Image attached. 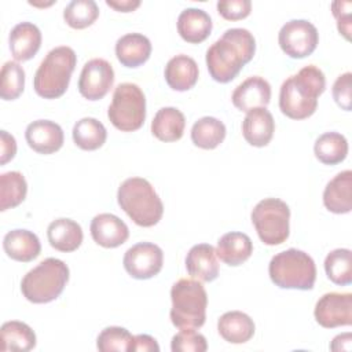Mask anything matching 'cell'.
<instances>
[{"instance_id":"20","label":"cell","mask_w":352,"mask_h":352,"mask_svg":"<svg viewBox=\"0 0 352 352\" xmlns=\"http://www.w3.org/2000/svg\"><path fill=\"white\" fill-rule=\"evenodd\" d=\"M3 249L6 254L21 263H29L38 257L41 243L37 235L29 230H11L3 238Z\"/></svg>"},{"instance_id":"3","label":"cell","mask_w":352,"mask_h":352,"mask_svg":"<svg viewBox=\"0 0 352 352\" xmlns=\"http://www.w3.org/2000/svg\"><path fill=\"white\" fill-rule=\"evenodd\" d=\"M120 208L140 227L155 226L162 214L164 205L151 183L143 177H129L117 191Z\"/></svg>"},{"instance_id":"12","label":"cell","mask_w":352,"mask_h":352,"mask_svg":"<svg viewBox=\"0 0 352 352\" xmlns=\"http://www.w3.org/2000/svg\"><path fill=\"white\" fill-rule=\"evenodd\" d=\"M114 84L113 66L103 58L89 59L80 74L78 91L88 100L103 99Z\"/></svg>"},{"instance_id":"15","label":"cell","mask_w":352,"mask_h":352,"mask_svg":"<svg viewBox=\"0 0 352 352\" xmlns=\"http://www.w3.org/2000/svg\"><path fill=\"white\" fill-rule=\"evenodd\" d=\"M231 100L238 110L246 113L257 107H267L271 100V85L265 78L252 76L234 89Z\"/></svg>"},{"instance_id":"22","label":"cell","mask_w":352,"mask_h":352,"mask_svg":"<svg viewBox=\"0 0 352 352\" xmlns=\"http://www.w3.org/2000/svg\"><path fill=\"white\" fill-rule=\"evenodd\" d=\"M164 76L166 84L172 89L184 92L197 84L199 70L197 62L191 56L180 54L168 60Z\"/></svg>"},{"instance_id":"7","label":"cell","mask_w":352,"mask_h":352,"mask_svg":"<svg viewBox=\"0 0 352 352\" xmlns=\"http://www.w3.org/2000/svg\"><path fill=\"white\" fill-rule=\"evenodd\" d=\"M268 274L280 289L311 290L316 279V267L308 253L290 248L271 258Z\"/></svg>"},{"instance_id":"23","label":"cell","mask_w":352,"mask_h":352,"mask_svg":"<svg viewBox=\"0 0 352 352\" xmlns=\"http://www.w3.org/2000/svg\"><path fill=\"white\" fill-rule=\"evenodd\" d=\"M352 172L349 169L337 173L324 187L323 205L331 213H349L352 209L351 198Z\"/></svg>"},{"instance_id":"44","label":"cell","mask_w":352,"mask_h":352,"mask_svg":"<svg viewBox=\"0 0 352 352\" xmlns=\"http://www.w3.org/2000/svg\"><path fill=\"white\" fill-rule=\"evenodd\" d=\"M106 4L114 8L116 11L131 12L140 6V1L139 0H106Z\"/></svg>"},{"instance_id":"14","label":"cell","mask_w":352,"mask_h":352,"mask_svg":"<svg viewBox=\"0 0 352 352\" xmlns=\"http://www.w3.org/2000/svg\"><path fill=\"white\" fill-rule=\"evenodd\" d=\"M26 143L38 154H52L63 146V131L59 124L50 120L30 122L25 131Z\"/></svg>"},{"instance_id":"38","label":"cell","mask_w":352,"mask_h":352,"mask_svg":"<svg viewBox=\"0 0 352 352\" xmlns=\"http://www.w3.org/2000/svg\"><path fill=\"white\" fill-rule=\"evenodd\" d=\"M170 349L172 352H205L208 342L205 336L194 329H180V331L172 337Z\"/></svg>"},{"instance_id":"27","label":"cell","mask_w":352,"mask_h":352,"mask_svg":"<svg viewBox=\"0 0 352 352\" xmlns=\"http://www.w3.org/2000/svg\"><path fill=\"white\" fill-rule=\"evenodd\" d=\"M253 319L241 311H230L220 316L217 320L219 334L231 344L248 342L254 334Z\"/></svg>"},{"instance_id":"45","label":"cell","mask_w":352,"mask_h":352,"mask_svg":"<svg viewBox=\"0 0 352 352\" xmlns=\"http://www.w3.org/2000/svg\"><path fill=\"white\" fill-rule=\"evenodd\" d=\"M352 348V334L351 333H342L333 338L330 344L331 351H351Z\"/></svg>"},{"instance_id":"43","label":"cell","mask_w":352,"mask_h":352,"mask_svg":"<svg viewBox=\"0 0 352 352\" xmlns=\"http://www.w3.org/2000/svg\"><path fill=\"white\" fill-rule=\"evenodd\" d=\"M160 345L157 340L148 334L133 336L131 352H158Z\"/></svg>"},{"instance_id":"32","label":"cell","mask_w":352,"mask_h":352,"mask_svg":"<svg viewBox=\"0 0 352 352\" xmlns=\"http://www.w3.org/2000/svg\"><path fill=\"white\" fill-rule=\"evenodd\" d=\"M315 157L324 165H336L342 162L348 155V142L338 132L322 133L314 146Z\"/></svg>"},{"instance_id":"16","label":"cell","mask_w":352,"mask_h":352,"mask_svg":"<svg viewBox=\"0 0 352 352\" xmlns=\"http://www.w3.org/2000/svg\"><path fill=\"white\" fill-rule=\"evenodd\" d=\"M89 230L92 239L106 249L121 246L129 236L128 226L111 213L96 214L91 221Z\"/></svg>"},{"instance_id":"17","label":"cell","mask_w":352,"mask_h":352,"mask_svg":"<svg viewBox=\"0 0 352 352\" xmlns=\"http://www.w3.org/2000/svg\"><path fill=\"white\" fill-rule=\"evenodd\" d=\"M186 268L191 278L199 282H212L219 276L216 249L209 243L194 245L186 256Z\"/></svg>"},{"instance_id":"42","label":"cell","mask_w":352,"mask_h":352,"mask_svg":"<svg viewBox=\"0 0 352 352\" xmlns=\"http://www.w3.org/2000/svg\"><path fill=\"white\" fill-rule=\"evenodd\" d=\"M16 154V142L7 131L0 132V165H6Z\"/></svg>"},{"instance_id":"19","label":"cell","mask_w":352,"mask_h":352,"mask_svg":"<svg viewBox=\"0 0 352 352\" xmlns=\"http://www.w3.org/2000/svg\"><path fill=\"white\" fill-rule=\"evenodd\" d=\"M275 131V121L267 107H257L246 113L242 121V135L254 147L267 146Z\"/></svg>"},{"instance_id":"30","label":"cell","mask_w":352,"mask_h":352,"mask_svg":"<svg viewBox=\"0 0 352 352\" xmlns=\"http://www.w3.org/2000/svg\"><path fill=\"white\" fill-rule=\"evenodd\" d=\"M72 135L76 146L81 150L94 151L104 144L107 131L99 120L94 117H84L74 124Z\"/></svg>"},{"instance_id":"13","label":"cell","mask_w":352,"mask_h":352,"mask_svg":"<svg viewBox=\"0 0 352 352\" xmlns=\"http://www.w3.org/2000/svg\"><path fill=\"white\" fill-rule=\"evenodd\" d=\"M316 322L326 329L352 324V294L351 293H326L315 305Z\"/></svg>"},{"instance_id":"8","label":"cell","mask_w":352,"mask_h":352,"mask_svg":"<svg viewBox=\"0 0 352 352\" xmlns=\"http://www.w3.org/2000/svg\"><path fill=\"white\" fill-rule=\"evenodd\" d=\"M110 122L122 132L138 131L146 120V96L133 82L118 84L107 110Z\"/></svg>"},{"instance_id":"9","label":"cell","mask_w":352,"mask_h":352,"mask_svg":"<svg viewBox=\"0 0 352 352\" xmlns=\"http://www.w3.org/2000/svg\"><path fill=\"white\" fill-rule=\"evenodd\" d=\"M252 223L258 238L268 246L283 243L290 232V209L279 198H264L253 208Z\"/></svg>"},{"instance_id":"35","label":"cell","mask_w":352,"mask_h":352,"mask_svg":"<svg viewBox=\"0 0 352 352\" xmlns=\"http://www.w3.org/2000/svg\"><path fill=\"white\" fill-rule=\"evenodd\" d=\"M99 16V7L94 0H73L63 10L65 22L73 29H85Z\"/></svg>"},{"instance_id":"25","label":"cell","mask_w":352,"mask_h":352,"mask_svg":"<svg viewBox=\"0 0 352 352\" xmlns=\"http://www.w3.org/2000/svg\"><path fill=\"white\" fill-rule=\"evenodd\" d=\"M47 238L55 250L69 253L80 248L84 235L81 226L77 221L60 217L50 223L47 228Z\"/></svg>"},{"instance_id":"10","label":"cell","mask_w":352,"mask_h":352,"mask_svg":"<svg viewBox=\"0 0 352 352\" xmlns=\"http://www.w3.org/2000/svg\"><path fill=\"white\" fill-rule=\"evenodd\" d=\"M282 51L294 59L311 55L319 43V33L314 23L307 19H292L286 22L278 34Z\"/></svg>"},{"instance_id":"18","label":"cell","mask_w":352,"mask_h":352,"mask_svg":"<svg viewBox=\"0 0 352 352\" xmlns=\"http://www.w3.org/2000/svg\"><path fill=\"white\" fill-rule=\"evenodd\" d=\"M11 55L18 62L32 59L41 47V32L32 22L16 23L8 36Z\"/></svg>"},{"instance_id":"40","label":"cell","mask_w":352,"mask_h":352,"mask_svg":"<svg viewBox=\"0 0 352 352\" xmlns=\"http://www.w3.org/2000/svg\"><path fill=\"white\" fill-rule=\"evenodd\" d=\"M351 89H352V74L346 72L340 74L333 84V98L336 103L345 111H351Z\"/></svg>"},{"instance_id":"41","label":"cell","mask_w":352,"mask_h":352,"mask_svg":"<svg viewBox=\"0 0 352 352\" xmlns=\"http://www.w3.org/2000/svg\"><path fill=\"white\" fill-rule=\"evenodd\" d=\"M351 1L337 0L331 3L333 15L337 19V29L346 40H351Z\"/></svg>"},{"instance_id":"39","label":"cell","mask_w":352,"mask_h":352,"mask_svg":"<svg viewBox=\"0 0 352 352\" xmlns=\"http://www.w3.org/2000/svg\"><path fill=\"white\" fill-rule=\"evenodd\" d=\"M252 11L249 0H220L217 1V12L227 21H239L246 18Z\"/></svg>"},{"instance_id":"21","label":"cell","mask_w":352,"mask_h":352,"mask_svg":"<svg viewBox=\"0 0 352 352\" xmlns=\"http://www.w3.org/2000/svg\"><path fill=\"white\" fill-rule=\"evenodd\" d=\"M151 55V43L142 33H128L116 43V56L125 67H139L148 60Z\"/></svg>"},{"instance_id":"2","label":"cell","mask_w":352,"mask_h":352,"mask_svg":"<svg viewBox=\"0 0 352 352\" xmlns=\"http://www.w3.org/2000/svg\"><path fill=\"white\" fill-rule=\"evenodd\" d=\"M326 88L323 72L315 65L300 69L297 74L286 78L279 91V109L292 120L311 117L318 107V98Z\"/></svg>"},{"instance_id":"24","label":"cell","mask_w":352,"mask_h":352,"mask_svg":"<svg viewBox=\"0 0 352 352\" xmlns=\"http://www.w3.org/2000/svg\"><path fill=\"white\" fill-rule=\"evenodd\" d=\"M212 18L201 8H186L177 18V32L180 37L191 44L205 41L212 32Z\"/></svg>"},{"instance_id":"37","label":"cell","mask_w":352,"mask_h":352,"mask_svg":"<svg viewBox=\"0 0 352 352\" xmlns=\"http://www.w3.org/2000/svg\"><path fill=\"white\" fill-rule=\"evenodd\" d=\"M133 336L124 327L109 326L103 329L96 340V348L100 352H131Z\"/></svg>"},{"instance_id":"28","label":"cell","mask_w":352,"mask_h":352,"mask_svg":"<svg viewBox=\"0 0 352 352\" xmlns=\"http://www.w3.org/2000/svg\"><path fill=\"white\" fill-rule=\"evenodd\" d=\"M184 114L176 107L160 109L151 121V133L161 142H176L183 136Z\"/></svg>"},{"instance_id":"34","label":"cell","mask_w":352,"mask_h":352,"mask_svg":"<svg viewBox=\"0 0 352 352\" xmlns=\"http://www.w3.org/2000/svg\"><path fill=\"white\" fill-rule=\"evenodd\" d=\"M324 271L327 278L340 286L352 282V252L349 249H334L324 258Z\"/></svg>"},{"instance_id":"33","label":"cell","mask_w":352,"mask_h":352,"mask_svg":"<svg viewBox=\"0 0 352 352\" xmlns=\"http://www.w3.org/2000/svg\"><path fill=\"white\" fill-rule=\"evenodd\" d=\"M28 194L25 176L18 170H10L0 175V210L16 208Z\"/></svg>"},{"instance_id":"6","label":"cell","mask_w":352,"mask_h":352,"mask_svg":"<svg viewBox=\"0 0 352 352\" xmlns=\"http://www.w3.org/2000/svg\"><path fill=\"white\" fill-rule=\"evenodd\" d=\"M170 320L177 329H198L206 319L208 294L201 282L182 278L170 289Z\"/></svg>"},{"instance_id":"26","label":"cell","mask_w":352,"mask_h":352,"mask_svg":"<svg viewBox=\"0 0 352 352\" xmlns=\"http://www.w3.org/2000/svg\"><path fill=\"white\" fill-rule=\"evenodd\" d=\"M253 253V242L249 235L238 231L224 234L216 246L217 257L227 265L236 267L245 263Z\"/></svg>"},{"instance_id":"31","label":"cell","mask_w":352,"mask_h":352,"mask_svg":"<svg viewBox=\"0 0 352 352\" xmlns=\"http://www.w3.org/2000/svg\"><path fill=\"white\" fill-rule=\"evenodd\" d=\"M226 133L227 131L223 121L206 116L194 122L191 128V140L199 148L213 150L223 143Z\"/></svg>"},{"instance_id":"1","label":"cell","mask_w":352,"mask_h":352,"mask_svg":"<svg viewBox=\"0 0 352 352\" xmlns=\"http://www.w3.org/2000/svg\"><path fill=\"white\" fill-rule=\"evenodd\" d=\"M256 52L253 34L243 28L227 29L206 51L210 77L221 84L232 81Z\"/></svg>"},{"instance_id":"11","label":"cell","mask_w":352,"mask_h":352,"mask_svg":"<svg viewBox=\"0 0 352 352\" xmlns=\"http://www.w3.org/2000/svg\"><path fill=\"white\" fill-rule=\"evenodd\" d=\"M122 264L132 278L150 279L162 270L164 252L155 243L139 242L125 252Z\"/></svg>"},{"instance_id":"29","label":"cell","mask_w":352,"mask_h":352,"mask_svg":"<svg viewBox=\"0 0 352 352\" xmlns=\"http://www.w3.org/2000/svg\"><path fill=\"white\" fill-rule=\"evenodd\" d=\"M0 344L3 352H28L36 346V334L29 324L19 320H10L1 324Z\"/></svg>"},{"instance_id":"36","label":"cell","mask_w":352,"mask_h":352,"mask_svg":"<svg viewBox=\"0 0 352 352\" xmlns=\"http://www.w3.org/2000/svg\"><path fill=\"white\" fill-rule=\"evenodd\" d=\"M25 88V70L15 62L8 60L1 67L0 96L3 100H15L21 96Z\"/></svg>"},{"instance_id":"4","label":"cell","mask_w":352,"mask_h":352,"mask_svg":"<svg viewBox=\"0 0 352 352\" xmlns=\"http://www.w3.org/2000/svg\"><path fill=\"white\" fill-rule=\"evenodd\" d=\"M77 56L73 48L59 45L52 48L41 60L33 78L36 94L44 99L60 98L70 82Z\"/></svg>"},{"instance_id":"5","label":"cell","mask_w":352,"mask_h":352,"mask_svg":"<svg viewBox=\"0 0 352 352\" xmlns=\"http://www.w3.org/2000/svg\"><path fill=\"white\" fill-rule=\"evenodd\" d=\"M67 280L69 267L59 258L48 257L22 278L21 292L33 304H47L60 296Z\"/></svg>"}]
</instances>
